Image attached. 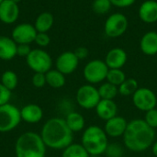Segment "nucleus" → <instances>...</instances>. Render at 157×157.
I'll return each mask as SVG.
<instances>
[{"instance_id":"f3484780","label":"nucleus","mask_w":157,"mask_h":157,"mask_svg":"<svg viewBox=\"0 0 157 157\" xmlns=\"http://www.w3.org/2000/svg\"><path fill=\"white\" fill-rule=\"evenodd\" d=\"M139 17L141 20L147 24L157 22V1L146 0L139 8Z\"/></svg>"},{"instance_id":"5701e85b","label":"nucleus","mask_w":157,"mask_h":157,"mask_svg":"<svg viewBox=\"0 0 157 157\" xmlns=\"http://www.w3.org/2000/svg\"><path fill=\"white\" fill-rule=\"evenodd\" d=\"M46 84L52 88H61L65 85V75L57 69H51L45 74Z\"/></svg>"},{"instance_id":"6ab92c4d","label":"nucleus","mask_w":157,"mask_h":157,"mask_svg":"<svg viewBox=\"0 0 157 157\" xmlns=\"http://www.w3.org/2000/svg\"><path fill=\"white\" fill-rule=\"evenodd\" d=\"M17 44L12 38L0 36V59L4 61L12 60L17 56Z\"/></svg>"},{"instance_id":"a878e982","label":"nucleus","mask_w":157,"mask_h":157,"mask_svg":"<svg viewBox=\"0 0 157 157\" xmlns=\"http://www.w3.org/2000/svg\"><path fill=\"white\" fill-rule=\"evenodd\" d=\"M0 83L4 86H6L7 89L12 91L17 87V86L18 84V78H17V75L15 72H13L11 70H6L1 75V82Z\"/></svg>"},{"instance_id":"412c9836","label":"nucleus","mask_w":157,"mask_h":157,"mask_svg":"<svg viewBox=\"0 0 157 157\" xmlns=\"http://www.w3.org/2000/svg\"><path fill=\"white\" fill-rule=\"evenodd\" d=\"M65 122L68 126V128L73 132H78L84 130L85 128V118L82 114L76 112V111H72L68 113L65 117Z\"/></svg>"},{"instance_id":"2f4dec72","label":"nucleus","mask_w":157,"mask_h":157,"mask_svg":"<svg viewBox=\"0 0 157 157\" xmlns=\"http://www.w3.org/2000/svg\"><path fill=\"white\" fill-rule=\"evenodd\" d=\"M32 85L37 88H41L46 85V76L43 73H34L32 79Z\"/></svg>"},{"instance_id":"c85d7f7f","label":"nucleus","mask_w":157,"mask_h":157,"mask_svg":"<svg viewBox=\"0 0 157 157\" xmlns=\"http://www.w3.org/2000/svg\"><path fill=\"white\" fill-rule=\"evenodd\" d=\"M112 6L110 0H94L92 4V9L96 14L104 15L107 14Z\"/></svg>"},{"instance_id":"c9c22d12","label":"nucleus","mask_w":157,"mask_h":157,"mask_svg":"<svg viewBox=\"0 0 157 157\" xmlns=\"http://www.w3.org/2000/svg\"><path fill=\"white\" fill-rule=\"evenodd\" d=\"M136 0H110L112 6H117V7H128L131 6L132 5H133L135 3Z\"/></svg>"},{"instance_id":"f257e3e1","label":"nucleus","mask_w":157,"mask_h":157,"mask_svg":"<svg viewBox=\"0 0 157 157\" xmlns=\"http://www.w3.org/2000/svg\"><path fill=\"white\" fill-rule=\"evenodd\" d=\"M122 137L124 145L128 150L141 153L148 150L153 145L155 139V132L144 120L135 119L128 122Z\"/></svg>"},{"instance_id":"58836bf2","label":"nucleus","mask_w":157,"mask_h":157,"mask_svg":"<svg viewBox=\"0 0 157 157\" xmlns=\"http://www.w3.org/2000/svg\"><path fill=\"white\" fill-rule=\"evenodd\" d=\"M13 1H14V2H16L17 4H18V2H20L21 0H13Z\"/></svg>"},{"instance_id":"a211bd4d","label":"nucleus","mask_w":157,"mask_h":157,"mask_svg":"<svg viewBox=\"0 0 157 157\" xmlns=\"http://www.w3.org/2000/svg\"><path fill=\"white\" fill-rule=\"evenodd\" d=\"M98 117L105 121L117 116L118 106L114 100L110 99H100L97 107L95 108Z\"/></svg>"},{"instance_id":"4468645a","label":"nucleus","mask_w":157,"mask_h":157,"mask_svg":"<svg viewBox=\"0 0 157 157\" xmlns=\"http://www.w3.org/2000/svg\"><path fill=\"white\" fill-rule=\"evenodd\" d=\"M127 125L128 121L125 118L121 116H115L106 121L104 131L108 136L111 138H119L123 136Z\"/></svg>"},{"instance_id":"9b49d317","label":"nucleus","mask_w":157,"mask_h":157,"mask_svg":"<svg viewBox=\"0 0 157 157\" xmlns=\"http://www.w3.org/2000/svg\"><path fill=\"white\" fill-rule=\"evenodd\" d=\"M38 31L35 27L29 23H22L12 30V39L17 44H30L35 41Z\"/></svg>"},{"instance_id":"4c0bfd02","label":"nucleus","mask_w":157,"mask_h":157,"mask_svg":"<svg viewBox=\"0 0 157 157\" xmlns=\"http://www.w3.org/2000/svg\"><path fill=\"white\" fill-rule=\"evenodd\" d=\"M152 152H153L154 155L157 157V141H155V143L152 145Z\"/></svg>"},{"instance_id":"7c9ffc66","label":"nucleus","mask_w":157,"mask_h":157,"mask_svg":"<svg viewBox=\"0 0 157 157\" xmlns=\"http://www.w3.org/2000/svg\"><path fill=\"white\" fill-rule=\"evenodd\" d=\"M144 121L153 129L157 128V109H153L145 112Z\"/></svg>"},{"instance_id":"a19ab883","label":"nucleus","mask_w":157,"mask_h":157,"mask_svg":"<svg viewBox=\"0 0 157 157\" xmlns=\"http://www.w3.org/2000/svg\"><path fill=\"white\" fill-rule=\"evenodd\" d=\"M3 1H4V0H0V4H1V3H2Z\"/></svg>"},{"instance_id":"39448f33","label":"nucleus","mask_w":157,"mask_h":157,"mask_svg":"<svg viewBox=\"0 0 157 157\" xmlns=\"http://www.w3.org/2000/svg\"><path fill=\"white\" fill-rule=\"evenodd\" d=\"M20 109L7 103L0 106V132H8L16 129L20 121Z\"/></svg>"},{"instance_id":"c756f323","label":"nucleus","mask_w":157,"mask_h":157,"mask_svg":"<svg viewBox=\"0 0 157 157\" xmlns=\"http://www.w3.org/2000/svg\"><path fill=\"white\" fill-rule=\"evenodd\" d=\"M105 154L107 157H123L124 149L119 144H109Z\"/></svg>"},{"instance_id":"dca6fc26","label":"nucleus","mask_w":157,"mask_h":157,"mask_svg":"<svg viewBox=\"0 0 157 157\" xmlns=\"http://www.w3.org/2000/svg\"><path fill=\"white\" fill-rule=\"evenodd\" d=\"M21 120L29 124L39 123L43 118V109L37 104L25 105L20 109Z\"/></svg>"},{"instance_id":"bb28decb","label":"nucleus","mask_w":157,"mask_h":157,"mask_svg":"<svg viewBox=\"0 0 157 157\" xmlns=\"http://www.w3.org/2000/svg\"><path fill=\"white\" fill-rule=\"evenodd\" d=\"M138 88V82L134 78H126V80L118 87L119 93L122 96L133 95Z\"/></svg>"},{"instance_id":"1a4fd4ad","label":"nucleus","mask_w":157,"mask_h":157,"mask_svg":"<svg viewBox=\"0 0 157 157\" xmlns=\"http://www.w3.org/2000/svg\"><path fill=\"white\" fill-rule=\"evenodd\" d=\"M128 26L129 21L126 16L121 13H114L107 18L104 30L108 37L119 38L126 32Z\"/></svg>"},{"instance_id":"6e6552de","label":"nucleus","mask_w":157,"mask_h":157,"mask_svg":"<svg viewBox=\"0 0 157 157\" xmlns=\"http://www.w3.org/2000/svg\"><path fill=\"white\" fill-rule=\"evenodd\" d=\"M77 104L84 109H92L97 107L100 101L98 89L91 84L81 86L75 95Z\"/></svg>"},{"instance_id":"20e7f679","label":"nucleus","mask_w":157,"mask_h":157,"mask_svg":"<svg viewBox=\"0 0 157 157\" xmlns=\"http://www.w3.org/2000/svg\"><path fill=\"white\" fill-rule=\"evenodd\" d=\"M81 144L85 147L89 155H101L105 154L109 145L108 135L104 129L97 125H91L84 131Z\"/></svg>"},{"instance_id":"7ed1b4c3","label":"nucleus","mask_w":157,"mask_h":157,"mask_svg":"<svg viewBox=\"0 0 157 157\" xmlns=\"http://www.w3.org/2000/svg\"><path fill=\"white\" fill-rule=\"evenodd\" d=\"M46 148L40 134L27 132L17 139L15 154L17 157H45Z\"/></svg>"},{"instance_id":"b1692460","label":"nucleus","mask_w":157,"mask_h":157,"mask_svg":"<svg viewBox=\"0 0 157 157\" xmlns=\"http://www.w3.org/2000/svg\"><path fill=\"white\" fill-rule=\"evenodd\" d=\"M89 154L81 144H71L63 150L62 157H89Z\"/></svg>"},{"instance_id":"473e14b6","label":"nucleus","mask_w":157,"mask_h":157,"mask_svg":"<svg viewBox=\"0 0 157 157\" xmlns=\"http://www.w3.org/2000/svg\"><path fill=\"white\" fill-rule=\"evenodd\" d=\"M37 43V45H39L40 47H47L50 42H51V38L50 36L45 33V32H38L37 33V36L35 38V41Z\"/></svg>"},{"instance_id":"4be33fe9","label":"nucleus","mask_w":157,"mask_h":157,"mask_svg":"<svg viewBox=\"0 0 157 157\" xmlns=\"http://www.w3.org/2000/svg\"><path fill=\"white\" fill-rule=\"evenodd\" d=\"M53 22H54V17L52 14H51L50 12H42L37 17L34 27L38 32L47 33L52 29Z\"/></svg>"},{"instance_id":"cd10ccee","label":"nucleus","mask_w":157,"mask_h":157,"mask_svg":"<svg viewBox=\"0 0 157 157\" xmlns=\"http://www.w3.org/2000/svg\"><path fill=\"white\" fill-rule=\"evenodd\" d=\"M106 79L107 82L119 87L126 80V75L121 69H109Z\"/></svg>"},{"instance_id":"72a5a7b5","label":"nucleus","mask_w":157,"mask_h":157,"mask_svg":"<svg viewBox=\"0 0 157 157\" xmlns=\"http://www.w3.org/2000/svg\"><path fill=\"white\" fill-rule=\"evenodd\" d=\"M11 95V91L0 83V106L9 103Z\"/></svg>"},{"instance_id":"e433bc0d","label":"nucleus","mask_w":157,"mask_h":157,"mask_svg":"<svg viewBox=\"0 0 157 157\" xmlns=\"http://www.w3.org/2000/svg\"><path fill=\"white\" fill-rule=\"evenodd\" d=\"M75 54L76 55V57L78 58V60H83L86 59L88 56V50L86 47H78L77 49H75V51L74 52Z\"/></svg>"},{"instance_id":"9d476101","label":"nucleus","mask_w":157,"mask_h":157,"mask_svg":"<svg viewBox=\"0 0 157 157\" xmlns=\"http://www.w3.org/2000/svg\"><path fill=\"white\" fill-rule=\"evenodd\" d=\"M133 105L140 110L147 112L155 109L157 97L155 93L148 87H139L132 95Z\"/></svg>"},{"instance_id":"aec40b11","label":"nucleus","mask_w":157,"mask_h":157,"mask_svg":"<svg viewBox=\"0 0 157 157\" xmlns=\"http://www.w3.org/2000/svg\"><path fill=\"white\" fill-rule=\"evenodd\" d=\"M140 48L145 55H155L157 53V32H146L141 39Z\"/></svg>"},{"instance_id":"2eb2a0df","label":"nucleus","mask_w":157,"mask_h":157,"mask_svg":"<svg viewBox=\"0 0 157 157\" xmlns=\"http://www.w3.org/2000/svg\"><path fill=\"white\" fill-rule=\"evenodd\" d=\"M128 59L126 52L121 48H113L106 55L105 63L109 69H121Z\"/></svg>"},{"instance_id":"f704fd0d","label":"nucleus","mask_w":157,"mask_h":157,"mask_svg":"<svg viewBox=\"0 0 157 157\" xmlns=\"http://www.w3.org/2000/svg\"><path fill=\"white\" fill-rule=\"evenodd\" d=\"M30 52H31V49L29 47V44H17V55L26 58L29 54Z\"/></svg>"},{"instance_id":"f8f14e48","label":"nucleus","mask_w":157,"mask_h":157,"mask_svg":"<svg viewBox=\"0 0 157 157\" xmlns=\"http://www.w3.org/2000/svg\"><path fill=\"white\" fill-rule=\"evenodd\" d=\"M79 60L74 52H64L56 59V69L64 75L74 73L78 67Z\"/></svg>"},{"instance_id":"423d86ee","label":"nucleus","mask_w":157,"mask_h":157,"mask_svg":"<svg viewBox=\"0 0 157 157\" xmlns=\"http://www.w3.org/2000/svg\"><path fill=\"white\" fill-rule=\"evenodd\" d=\"M28 66L34 73L46 74L52 69V60L51 55L42 49L31 50L29 54L26 57Z\"/></svg>"},{"instance_id":"ea45409f","label":"nucleus","mask_w":157,"mask_h":157,"mask_svg":"<svg viewBox=\"0 0 157 157\" xmlns=\"http://www.w3.org/2000/svg\"><path fill=\"white\" fill-rule=\"evenodd\" d=\"M89 157H98V156H94V155H90Z\"/></svg>"},{"instance_id":"0eeeda50","label":"nucleus","mask_w":157,"mask_h":157,"mask_svg":"<svg viewBox=\"0 0 157 157\" xmlns=\"http://www.w3.org/2000/svg\"><path fill=\"white\" fill-rule=\"evenodd\" d=\"M109 72V67L105 61L92 60L88 62L84 68V77L91 85L98 84L106 80Z\"/></svg>"},{"instance_id":"f03ea898","label":"nucleus","mask_w":157,"mask_h":157,"mask_svg":"<svg viewBox=\"0 0 157 157\" xmlns=\"http://www.w3.org/2000/svg\"><path fill=\"white\" fill-rule=\"evenodd\" d=\"M40 134L45 145L53 150H63L73 144L74 140V132L62 118L48 120L43 124Z\"/></svg>"},{"instance_id":"393cba45","label":"nucleus","mask_w":157,"mask_h":157,"mask_svg":"<svg viewBox=\"0 0 157 157\" xmlns=\"http://www.w3.org/2000/svg\"><path fill=\"white\" fill-rule=\"evenodd\" d=\"M98 89V93H99L101 99L113 100L119 93L118 86H116L109 82L103 83Z\"/></svg>"},{"instance_id":"ddd939ff","label":"nucleus","mask_w":157,"mask_h":157,"mask_svg":"<svg viewBox=\"0 0 157 157\" xmlns=\"http://www.w3.org/2000/svg\"><path fill=\"white\" fill-rule=\"evenodd\" d=\"M19 16L18 4L13 0H4L0 4V20L7 25L17 21Z\"/></svg>"}]
</instances>
